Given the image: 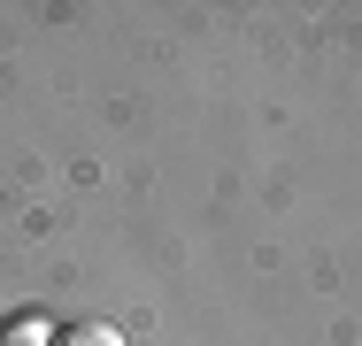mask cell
Listing matches in <instances>:
<instances>
[{
    "mask_svg": "<svg viewBox=\"0 0 362 346\" xmlns=\"http://www.w3.org/2000/svg\"><path fill=\"white\" fill-rule=\"evenodd\" d=\"M54 346H124V339H116L108 323H70V331H62Z\"/></svg>",
    "mask_w": 362,
    "mask_h": 346,
    "instance_id": "1",
    "label": "cell"
}]
</instances>
